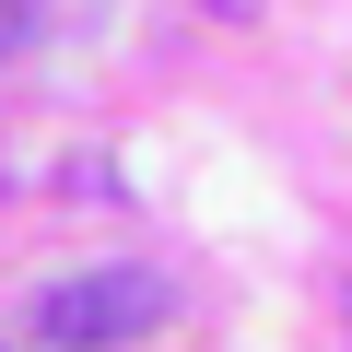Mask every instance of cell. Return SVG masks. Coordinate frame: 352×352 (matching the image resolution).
Listing matches in <instances>:
<instances>
[{"label": "cell", "instance_id": "obj_2", "mask_svg": "<svg viewBox=\"0 0 352 352\" xmlns=\"http://www.w3.org/2000/svg\"><path fill=\"white\" fill-rule=\"evenodd\" d=\"M36 12H47V0H0V59H12V47L36 36Z\"/></svg>", "mask_w": 352, "mask_h": 352}, {"label": "cell", "instance_id": "obj_1", "mask_svg": "<svg viewBox=\"0 0 352 352\" xmlns=\"http://www.w3.org/2000/svg\"><path fill=\"white\" fill-rule=\"evenodd\" d=\"M164 317V282L153 270H71V282H47L36 305H24V329L47 340V352H118V340H141Z\"/></svg>", "mask_w": 352, "mask_h": 352}]
</instances>
